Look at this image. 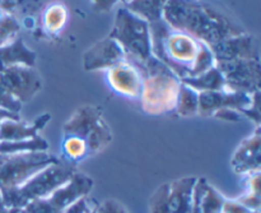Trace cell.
<instances>
[{
    "mask_svg": "<svg viewBox=\"0 0 261 213\" xmlns=\"http://www.w3.org/2000/svg\"><path fill=\"white\" fill-rule=\"evenodd\" d=\"M152 55L181 79L193 78L216 66L211 46L189 33L170 27L163 19L149 23Z\"/></svg>",
    "mask_w": 261,
    "mask_h": 213,
    "instance_id": "1",
    "label": "cell"
},
{
    "mask_svg": "<svg viewBox=\"0 0 261 213\" xmlns=\"http://www.w3.org/2000/svg\"><path fill=\"white\" fill-rule=\"evenodd\" d=\"M162 19L170 27L189 33L211 48L244 33L231 19L199 0H167Z\"/></svg>",
    "mask_w": 261,
    "mask_h": 213,
    "instance_id": "2",
    "label": "cell"
},
{
    "mask_svg": "<svg viewBox=\"0 0 261 213\" xmlns=\"http://www.w3.org/2000/svg\"><path fill=\"white\" fill-rule=\"evenodd\" d=\"M111 142V128L105 120L101 109L83 105L64 124L60 160L75 166L102 152Z\"/></svg>",
    "mask_w": 261,
    "mask_h": 213,
    "instance_id": "3",
    "label": "cell"
},
{
    "mask_svg": "<svg viewBox=\"0 0 261 213\" xmlns=\"http://www.w3.org/2000/svg\"><path fill=\"white\" fill-rule=\"evenodd\" d=\"M143 77L140 93L142 107L149 115H163L175 111L181 81L172 70L154 56L145 61H134Z\"/></svg>",
    "mask_w": 261,
    "mask_h": 213,
    "instance_id": "4",
    "label": "cell"
},
{
    "mask_svg": "<svg viewBox=\"0 0 261 213\" xmlns=\"http://www.w3.org/2000/svg\"><path fill=\"white\" fill-rule=\"evenodd\" d=\"M76 168L59 158L28 179L24 184L7 193H0L8 208H24L32 202L43 199L68 183Z\"/></svg>",
    "mask_w": 261,
    "mask_h": 213,
    "instance_id": "5",
    "label": "cell"
},
{
    "mask_svg": "<svg viewBox=\"0 0 261 213\" xmlns=\"http://www.w3.org/2000/svg\"><path fill=\"white\" fill-rule=\"evenodd\" d=\"M109 37L119 43L129 60L145 61L152 56L149 23L126 8L122 7L117 10L114 28Z\"/></svg>",
    "mask_w": 261,
    "mask_h": 213,
    "instance_id": "6",
    "label": "cell"
},
{
    "mask_svg": "<svg viewBox=\"0 0 261 213\" xmlns=\"http://www.w3.org/2000/svg\"><path fill=\"white\" fill-rule=\"evenodd\" d=\"M58 160L48 152L0 153V193L18 188Z\"/></svg>",
    "mask_w": 261,
    "mask_h": 213,
    "instance_id": "7",
    "label": "cell"
},
{
    "mask_svg": "<svg viewBox=\"0 0 261 213\" xmlns=\"http://www.w3.org/2000/svg\"><path fill=\"white\" fill-rule=\"evenodd\" d=\"M93 189V180L76 171L73 178L43 199L32 202L24 207L27 213H65L78 199L88 197Z\"/></svg>",
    "mask_w": 261,
    "mask_h": 213,
    "instance_id": "8",
    "label": "cell"
},
{
    "mask_svg": "<svg viewBox=\"0 0 261 213\" xmlns=\"http://www.w3.org/2000/svg\"><path fill=\"white\" fill-rule=\"evenodd\" d=\"M216 66L223 76L226 88L249 94L260 91L259 60L239 59V60L216 61Z\"/></svg>",
    "mask_w": 261,
    "mask_h": 213,
    "instance_id": "9",
    "label": "cell"
},
{
    "mask_svg": "<svg viewBox=\"0 0 261 213\" xmlns=\"http://www.w3.org/2000/svg\"><path fill=\"white\" fill-rule=\"evenodd\" d=\"M0 84L23 105L32 101L33 97L40 92L42 81L35 66L14 65L0 73Z\"/></svg>",
    "mask_w": 261,
    "mask_h": 213,
    "instance_id": "10",
    "label": "cell"
},
{
    "mask_svg": "<svg viewBox=\"0 0 261 213\" xmlns=\"http://www.w3.org/2000/svg\"><path fill=\"white\" fill-rule=\"evenodd\" d=\"M252 94L232 91L228 88H223L221 91L200 92L198 115L211 117L222 109H233L241 112L251 104Z\"/></svg>",
    "mask_w": 261,
    "mask_h": 213,
    "instance_id": "11",
    "label": "cell"
},
{
    "mask_svg": "<svg viewBox=\"0 0 261 213\" xmlns=\"http://www.w3.org/2000/svg\"><path fill=\"white\" fill-rule=\"evenodd\" d=\"M105 72L107 83L116 93L130 99H139L142 93L143 77L134 61L126 59Z\"/></svg>",
    "mask_w": 261,
    "mask_h": 213,
    "instance_id": "12",
    "label": "cell"
},
{
    "mask_svg": "<svg viewBox=\"0 0 261 213\" xmlns=\"http://www.w3.org/2000/svg\"><path fill=\"white\" fill-rule=\"evenodd\" d=\"M124 60H126L124 50L116 41L107 37L86 51L83 56V66L87 72L107 70Z\"/></svg>",
    "mask_w": 261,
    "mask_h": 213,
    "instance_id": "13",
    "label": "cell"
},
{
    "mask_svg": "<svg viewBox=\"0 0 261 213\" xmlns=\"http://www.w3.org/2000/svg\"><path fill=\"white\" fill-rule=\"evenodd\" d=\"M261 134L260 127L251 135L244 139L234 151L231 160L233 171L240 175L260 173L261 168Z\"/></svg>",
    "mask_w": 261,
    "mask_h": 213,
    "instance_id": "14",
    "label": "cell"
},
{
    "mask_svg": "<svg viewBox=\"0 0 261 213\" xmlns=\"http://www.w3.org/2000/svg\"><path fill=\"white\" fill-rule=\"evenodd\" d=\"M211 49L216 61L239 60V59L259 60V53L254 37L246 35L245 32L226 38L222 42L212 46Z\"/></svg>",
    "mask_w": 261,
    "mask_h": 213,
    "instance_id": "15",
    "label": "cell"
},
{
    "mask_svg": "<svg viewBox=\"0 0 261 213\" xmlns=\"http://www.w3.org/2000/svg\"><path fill=\"white\" fill-rule=\"evenodd\" d=\"M50 117L48 114H43L32 123L22 122L20 117L3 120L0 124V142H14L37 137L38 132L45 128Z\"/></svg>",
    "mask_w": 261,
    "mask_h": 213,
    "instance_id": "16",
    "label": "cell"
},
{
    "mask_svg": "<svg viewBox=\"0 0 261 213\" xmlns=\"http://www.w3.org/2000/svg\"><path fill=\"white\" fill-rule=\"evenodd\" d=\"M224 198L205 179H198L194 189L191 213H222Z\"/></svg>",
    "mask_w": 261,
    "mask_h": 213,
    "instance_id": "17",
    "label": "cell"
},
{
    "mask_svg": "<svg viewBox=\"0 0 261 213\" xmlns=\"http://www.w3.org/2000/svg\"><path fill=\"white\" fill-rule=\"evenodd\" d=\"M196 180L198 179L191 176L168 183V202L171 213H191Z\"/></svg>",
    "mask_w": 261,
    "mask_h": 213,
    "instance_id": "18",
    "label": "cell"
},
{
    "mask_svg": "<svg viewBox=\"0 0 261 213\" xmlns=\"http://www.w3.org/2000/svg\"><path fill=\"white\" fill-rule=\"evenodd\" d=\"M36 54L23 43L22 38L0 46V73L14 65L35 66Z\"/></svg>",
    "mask_w": 261,
    "mask_h": 213,
    "instance_id": "19",
    "label": "cell"
},
{
    "mask_svg": "<svg viewBox=\"0 0 261 213\" xmlns=\"http://www.w3.org/2000/svg\"><path fill=\"white\" fill-rule=\"evenodd\" d=\"M181 82L193 87L199 93L209 91H221V89L226 88V82H224L223 76L217 66H213L198 77L181 79Z\"/></svg>",
    "mask_w": 261,
    "mask_h": 213,
    "instance_id": "20",
    "label": "cell"
},
{
    "mask_svg": "<svg viewBox=\"0 0 261 213\" xmlns=\"http://www.w3.org/2000/svg\"><path fill=\"white\" fill-rule=\"evenodd\" d=\"M167 0H133L126 5L127 10L143 18L148 23H154L162 19V13Z\"/></svg>",
    "mask_w": 261,
    "mask_h": 213,
    "instance_id": "21",
    "label": "cell"
},
{
    "mask_svg": "<svg viewBox=\"0 0 261 213\" xmlns=\"http://www.w3.org/2000/svg\"><path fill=\"white\" fill-rule=\"evenodd\" d=\"M50 145L45 138L37 135L35 138L14 142H0V153H25L47 152Z\"/></svg>",
    "mask_w": 261,
    "mask_h": 213,
    "instance_id": "22",
    "label": "cell"
},
{
    "mask_svg": "<svg viewBox=\"0 0 261 213\" xmlns=\"http://www.w3.org/2000/svg\"><path fill=\"white\" fill-rule=\"evenodd\" d=\"M199 110V92L181 82L175 111L180 116H195Z\"/></svg>",
    "mask_w": 261,
    "mask_h": 213,
    "instance_id": "23",
    "label": "cell"
},
{
    "mask_svg": "<svg viewBox=\"0 0 261 213\" xmlns=\"http://www.w3.org/2000/svg\"><path fill=\"white\" fill-rule=\"evenodd\" d=\"M68 19L66 8L61 3H54L48 5L42 15V26L46 32L58 33L65 26Z\"/></svg>",
    "mask_w": 261,
    "mask_h": 213,
    "instance_id": "24",
    "label": "cell"
},
{
    "mask_svg": "<svg viewBox=\"0 0 261 213\" xmlns=\"http://www.w3.org/2000/svg\"><path fill=\"white\" fill-rule=\"evenodd\" d=\"M149 213H171L168 202V183L155 189L149 199Z\"/></svg>",
    "mask_w": 261,
    "mask_h": 213,
    "instance_id": "25",
    "label": "cell"
},
{
    "mask_svg": "<svg viewBox=\"0 0 261 213\" xmlns=\"http://www.w3.org/2000/svg\"><path fill=\"white\" fill-rule=\"evenodd\" d=\"M0 109L17 115H19L22 109V104L2 84H0Z\"/></svg>",
    "mask_w": 261,
    "mask_h": 213,
    "instance_id": "26",
    "label": "cell"
},
{
    "mask_svg": "<svg viewBox=\"0 0 261 213\" xmlns=\"http://www.w3.org/2000/svg\"><path fill=\"white\" fill-rule=\"evenodd\" d=\"M88 213H127V211L119 202L114 199H107L101 204L94 203Z\"/></svg>",
    "mask_w": 261,
    "mask_h": 213,
    "instance_id": "27",
    "label": "cell"
},
{
    "mask_svg": "<svg viewBox=\"0 0 261 213\" xmlns=\"http://www.w3.org/2000/svg\"><path fill=\"white\" fill-rule=\"evenodd\" d=\"M237 201L241 204H244L246 208L251 209V211L260 213V207H261V197L260 194H254V193H247L245 192L241 197L237 198Z\"/></svg>",
    "mask_w": 261,
    "mask_h": 213,
    "instance_id": "28",
    "label": "cell"
},
{
    "mask_svg": "<svg viewBox=\"0 0 261 213\" xmlns=\"http://www.w3.org/2000/svg\"><path fill=\"white\" fill-rule=\"evenodd\" d=\"M222 213H257L246 208L237 199H226L222 207Z\"/></svg>",
    "mask_w": 261,
    "mask_h": 213,
    "instance_id": "29",
    "label": "cell"
},
{
    "mask_svg": "<svg viewBox=\"0 0 261 213\" xmlns=\"http://www.w3.org/2000/svg\"><path fill=\"white\" fill-rule=\"evenodd\" d=\"M94 203H96V202L89 199L88 197H84V198L78 199L75 203L71 204V206L66 209L65 213H88L89 209L93 207Z\"/></svg>",
    "mask_w": 261,
    "mask_h": 213,
    "instance_id": "30",
    "label": "cell"
},
{
    "mask_svg": "<svg viewBox=\"0 0 261 213\" xmlns=\"http://www.w3.org/2000/svg\"><path fill=\"white\" fill-rule=\"evenodd\" d=\"M212 117H217V119L224 120V122H239V120L242 117V115L239 110L222 109V110H218V111H217Z\"/></svg>",
    "mask_w": 261,
    "mask_h": 213,
    "instance_id": "31",
    "label": "cell"
},
{
    "mask_svg": "<svg viewBox=\"0 0 261 213\" xmlns=\"http://www.w3.org/2000/svg\"><path fill=\"white\" fill-rule=\"evenodd\" d=\"M246 192L260 194V173L246 175Z\"/></svg>",
    "mask_w": 261,
    "mask_h": 213,
    "instance_id": "32",
    "label": "cell"
},
{
    "mask_svg": "<svg viewBox=\"0 0 261 213\" xmlns=\"http://www.w3.org/2000/svg\"><path fill=\"white\" fill-rule=\"evenodd\" d=\"M91 2L94 9L98 12H109L119 3V0H91Z\"/></svg>",
    "mask_w": 261,
    "mask_h": 213,
    "instance_id": "33",
    "label": "cell"
},
{
    "mask_svg": "<svg viewBox=\"0 0 261 213\" xmlns=\"http://www.w3.org/2000/svg\"><path fill=\"white\" fill-rule=\"evenodd\" d=\"M18 117H20L19 115L13 114V112L7 111V110L0 109V124H2L3 120H5V119H18Z\"/></svg>",
    "mask_w": 261,
    "mask_h": 213,
    "instance_id": "34",
    "label": "cell"
},
{
    "mask_svg": "<svg viewBox=\"0 0 261 213\" xmlns=\"http://www.w3.org/2000/svg\"><path fill=\"white\" fill-rule=\"evenodd\" d=\"M0 213H9V208L5 206L4 201H3L2 194H0Z\"/></svg>",
    "mask_w": 261,
    "mask_h": 213,
    "instance_id": "35",
    "label": "cell"
},
{
    "mask_svg": "<svg viewBox=\"0 0 261 213\" xmlns=\"http://www.w3.org/2000/svg\"><path fill=\"white\" fill-rule=\"evenodd\" d=\"M9 213H27L24 208H9Z\"/></svg>",
    "mask_w": 261,
    "mask_h": 213,
    "instance_id": "36",
    "label": "cell"
},
{
    "mask_svg": "<svg viewBox=\"0 0 261 213\" xmlns=\"http://www.w3.org/2000/svg\"><path fill=\"white\" fill-rule=\"evenodd\" d=\"M119 2H121L122 4H124V7H126V5L129 4V3H132L133 0H119Z\"/></svg>",
    "mask_w": 261,
    "mask_h": 213,
    "instance_id": "37",
    "label": "cell"
}]
</instances>
